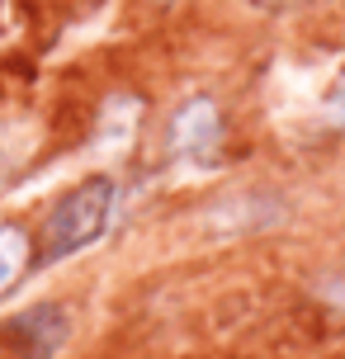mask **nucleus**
<instances>
[{
    "mask_svg": "<svg viewBox=\"0 0 345 359\" xmlns=\"http://www.w3.org/2000/svg\"><path fill=\"white\" fill-rule=\"evenodd\" d=\"M114 198H119V184L109 175H90L81 184H72L43 217L38 260L53 265V260H67V255L95 246L114 222Z\"/></svg>",
    "mask_w": 345,
    "mask_h": 359,
    "instance_id": "nucleus-1",
    "label": "nucleus"
},
{
    "mask_svg": "<svg viewBox=\"0 0 345 359\" xmlns=\"http://www.w3.org/2000/svg\"><path fill=\"white\" fill-rule=\"evenodd\" d=\"M327 109H331V118H336V123H345V72L336 76V86H331V95H327Z\"/></svg>",
    "mask_w": 345,
    "mask_h": 359,
    "instance_id": "nucleus-5",
    "label": "nucleus"
},
{
    "mask_svg": "<svg viewBox=\"0 0 345 359\" xmlns=\"http://www.w3.org/2000/svg\"><path fill=\"white\" fill-rule=\"evenodd\" d=\"M5 336L24 345L19 359H48L62 345V336H67V317H62V307H48V303L29 307V312H19V317L5 322Z\"/></svg>",
    "mask_w": 345,
    "mask_h": 359,
    "instance_id": "nucleus-2",
    "label": "nucleus"
},
{
    "mask_svg": "<svg viewBox=\"0 0 345 359\" xmlns=\"http://www.w3.org/2000/svg\"><path fill=\"white\" fill-rule=\"evenodd\" d=\"M222 137V118L213 100H189V104L175 114V147L184 156H208Z\"/></svg>",
    "mask_w": 345,
    "mask_h": 359,
    "instance_id": "nucleus-3",
    "label": "nucleus"
},
{
    "mask_svg": "<svg viewBox=\"0 0 345 359\" xmlns=\"http://www.w3.org/2000/svg\"><path fill=\"white\" fill-rule=\"evenodd\" d=\"M34 251H29V236L15 222H0V293H10L19 284V274L29 269Z\"/></svg>",
    "mask_w": 345,
    "mask_h": 359,
    "instance_id": "nucleus-4",
    "label": "nucleus"
}]
</instances>
